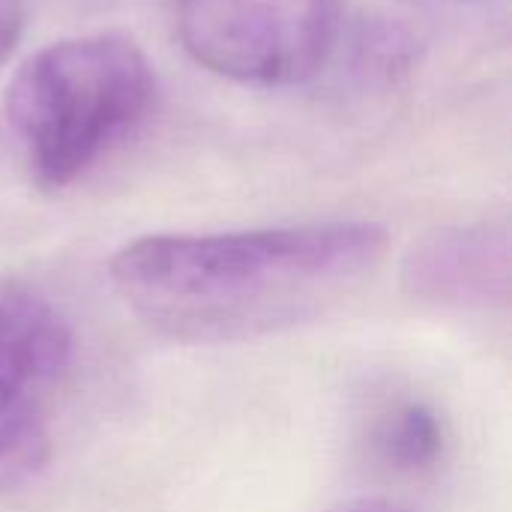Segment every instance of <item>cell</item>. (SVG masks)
Masks as SVG:
<instances>
[{"label":"cell","mask_w":512,"mask_h":512,"mask_svg":"<svg viewBox=\"0 0 512 512\" xmlns=\"http://www.w3.org/2000/svg\"><path fill=\"white\" fill-rule=\"evenodd\" d=\"M387 255V231L366 219L150 234L111 258V285L156 336L222 345L273 336L330 315Z\"/></svg>","instance_id":"6da1fadb"},{"label":"cell","mask_w":512,"mask_h":512,"mask_svg":"<svg viewBox=\"0 0 512 512\" xmlns=\"http://www.w3.org/2000/svg\"><path fill=\"white\" fill-rule=\"evenodd\" d=\"M156 75L120 33L45 45L6 87L3 117L33 183L66 189L93 171L150 114Z\"/></svg>","instance_id":"7a4b0ae2"},{"label":"cell","mask_w":512,"mask_h":512,"mask_svg":"<svg viewBox=\"0 0 512 512\" xmlns=\"http://www.w3.org/2000/svg\"><path fill=\"white\" fill-rule=\"evenodd\" d=\"M342 0H177L186 54L237 84L297 87L330 60Z\"/></svg>","instance_id":"3957f363"},{"label":"cell","mask_w":512,"mask_h":512,"mask_svg":"<svg viewBox=\"0 0 512 512\" xmlns=\"http://www.w3.org/2000/svg\"><path fill=\"white\" fill-rule=\"evenodd\" d=\"M75 342L63 315L33 294L0 297V495L51 462Z\"/></svg>","instance_id":"277c9868"},{"label":"cell","mask_w":512,"mask_h":512,"mask_svg":"<svg viewBox=\"0 0 512 512\" xmlns=\"http://www.w3.org/2000/svg\"><path fill=\"white\" fill-rule=\"evenodd\" d=\"M408 297L459 312H492L510 297V234L504 225H450L414 243L402 261Z\"/></svg>","instance_id":"5b68a950"},{"label":"cell","mask_w":512,"mask_h":512,"mask_svg":"<svg viewBox=\"0 0 512 512\" xmlns=\"http://www.w3.org/2000/svg\"><path fill=\"white\" fill-rule=\"evenodd\" d=\"M447 420L426 399H390L372 417L366 444L375 462L396 474L420 477L435 471L447 456Z\"/></svg>","instance_id":"8992f818"},{"label":"cell","mask_w":512,"mask_h":512,"mask_svg":"<svg viewBox=\"0 0 512 512\" xmlns=\"http://www.w3.org/2000/svg\"><path fill=\"white\" fill-rule=\"evenodd\" d=\"M24 30V0H0V66L15 51Z\"/></svg>","instance_id":"52a82bcc"},{"label":"cell","mask_w":512,"mask_h":512,"mask_svg":"<svg viewBox=\"0 0 512 512\" xmlns=\"http://www.w3.org/2000/svg\"><path fill=\"white\" fill-rule=\"evenodd\" d=\"M330 512H417L411 510L408 504L390 501V498H354L348 504H339Z\"/></svg>","instance_id":"ba28073f"}]
</instances>
